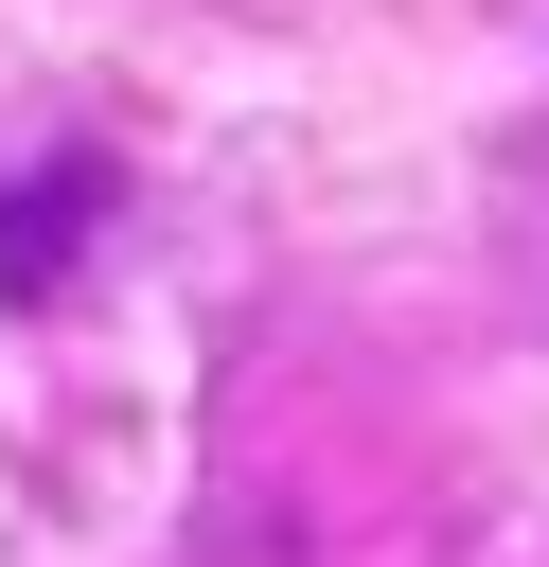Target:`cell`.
Returning a JSON list of instances; mask_svg holds the SVG:
<instances>
[{
    "label": "cell",
    "mask_w": 549,
    "mask_h": 567,
    "mask_svg": "<svg viewBox=\"0 0 549 567\" xmlns=\"http://www.w3.org/2000/svg\"><path fill=\"white\" fill-rule=\"evenodd\" d=\"M89 230H106V159H35V177L0 195V301H53Z\"/></svg>",
    "instance_id": "obj_1"
}]
</instances>
